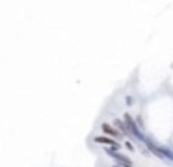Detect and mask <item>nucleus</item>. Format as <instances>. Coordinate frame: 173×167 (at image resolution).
<instances>
[{
  "label": "nucleus",
  "instance_id": "3",
  "mask_svg": "<svg viewBox=\"0 0 173 167\" xmlns=\"http://www.w3.org/2000/svg\"><path fill=\"white\" fill-rule=\"evenodd\" d=\"M125 121H127V125H129V128H130V130H132V132H134V134H136L138 137H141V134L138 132V128H136V125L132 123V117H130L129 113H125Z\"/></svg>",
  "mask_w": 173,
  "mask_h": 167
},
{
  "label": "nucleus",
  "instance_id": "1",
  "mask_svg": "<svg viewBox=\"0 0 173 167\" xmlns=\"http://www.w3.org/2000/svg\"><path fill=\"white\" fill-rule=\"evenodd\" d=\"M95 143H99V145H110L114 151L119 149V145H117L112 137H108V136H97V137H95Z\"/></svg>",
  "mask_w": 173,
  "mask_h": 167
},
{
  "label": "nucleus",
  "instance_id": "6",
  "mask_svg": "<svg viewBox=\"0 0 173 167\" xmlns=\"http://www.w3.org/2000/svg\"><path fill=\"white\" fill-rule=\"evenodd\" d=\"M114 125H115V126H119V128H123V130H125V126H123V125H121V123H119V119H117V121H115V123H114Z\"/></svg>",
  "mask_w": 173,
  "mask_h": 167
},
{
  "label": "nucleus",
  "instance_id": "2",
  "mask_svg": "<svg viewBox=\"0 0 173 167\" xmlns=\"http://www.w3.org/2000/svg\"><path fill=\"white\" fill-rule=\"evenodd\" d=\"M101 130H103L104 136H108V137H121V134H119L112 125H108V123H103V125H101Z\"/></svg>",
  "mask_w": 173,
  "mask_h": 167
},
{
  "label": "nucleus",
  "instance_id": "5",
  "mask_svg": "<svg viewBox=\"0 0 173 167\" xmlns=\"http://www.w3.org/2000/svg\"><path fill=\"white\" fill-rule=\"evenodd\" d=\"M125 147H127L129 151H134V145H132V143H130V141H127V143H125Z\"/></svg>",
  "mask_w": 173,
  "mask_h": 167
},
{
  "label": "nucleus",
  "instance_id": "4",
  "mask_svg": "<svg viewBox=\"0 0 173 167\" xmlns=\"http://www.w3.org/2000/svg\"><path fill=\"white\" fill-rule=\"evenodd\" d=\"M112 156H114V158H115V160H119V162H121V163H123V165H127V167H130V160H129V158H127V156H121V154H117V152H114V154H112Z\"/></svg>",
  "mask_w": 173,
  "mask_h": 167
}]
</instances>
